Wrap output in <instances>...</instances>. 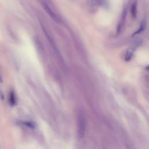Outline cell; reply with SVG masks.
I'll list each match as a JSON object with an SVG mask.
<instances>
[{"instance_id":"1","label":"cell","mask_w":149,"mask_h":149,"mask_svg":"<svg viewBox=\"0 0 149 149\" xmlns=\"http://www.w3.org/2000/svg\"><path fill=\"white\" fill-rule=\"evenodd\" d=\"M86 129V119L82 113L80 112L77 115V132L80 138L84 137Z\"/></svg>"},{"instance_id":"2","label":"cell","mask_w":149,"mask_h":149,"mask_svg":"<svg viewBox=\"0 0 149 149\" xmlns=\"http://www.w3.org/2000/svg\"><path fill=\"white\" fill-rule=\"evenodd\" d=\"M41 5L43 7V8L44 9V10H45V12L54 20H56V16H55V13H54V12L52 10V9H51V8L48 6V3L45 2V1H42L41 2Z\"/></svg>"},{"instance_id":"3","label":"cell","mask_w":149,"mask_h":149,"mask_svg":"<svg viewBox=\"0 0 149 149\" xmlns=\"http://www.w3.org/2000/svg\"><path fill=\"white\" fill-rule=\"evenodd\" d=\"M131 13L133 18H136L137 15V2L134 1L132 5Z\"/></svg>"},{"instance_id":"4","label":"cell","mask_w":149,"mask_h":149,"mask_svg":"<svg viewBox=\"0 0 149 149\" xmlns=\"http://www.w3.org/2000/svg\"><path fill=\"white\" fill-rule=\"evenodd\" d=\"M145 26H146V21H145V20H143V21L141 22V24H140V26L139 29H138V30L136 31L133 34V36H134V35H136V34H139V33H141V32L144 30Z\"/></svg>"},{"instance_id":"5","label":"cell","mask_w":149,"mask_h":149,"mask_svg":"<svg viewBox=\"0 0 149 149\" xmlns=\"http://www.w3.org/2000/svg\"><path fill=\"white\" fill-rule=\"evenodd\" d=\"M132 56H133V51H132V50L128 49L126 51V53L125 61H129L132 59Z\"/></svg>"},{"instance_id":"6","label":"cell","mask_w":149,"mask_h":149,"mask_svg":"<svg viewBox=\"0 0 149 149\" xmlns=\"http://www.w3.org/2000/svg\"><path fill=\"white\" fill-rule=\"evenodd\" d=\"M10 97V102L12 103V104H14V102H15V98H14V95H13V94H11Z\"/></svg>"},{"instance_id":"7","label":"cell","mask_w":149,"mask_h":149,"mask_svg":"<svg viewBox=\"0 0 149 149\" xmlns=\"http://www.w3.org/2000/svg\"><path fill=\"white\" fill-rule=\"evenodd\" d=\"M146 69H147V70H148V71H149V66H147V67H146Z\"/></svg>"}]
</instances>
